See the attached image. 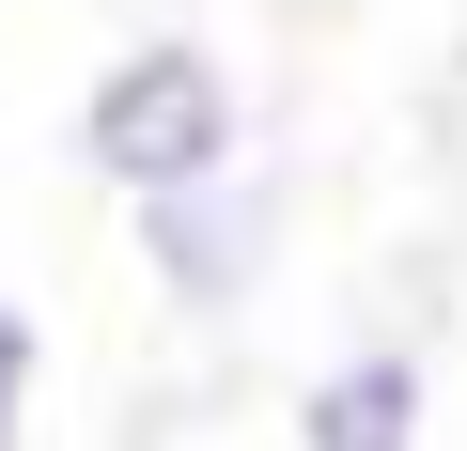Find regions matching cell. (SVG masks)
Returning a JSON list of instances; mask_svg holds the SVG:
<instances>
[{
	"label": "cell",
	"instance_id": "2",
	"mask_svg": "<svg viewBox=\"0 0 467 451\" xmlns=\"http://www.w3.org/2000/svg\"><path fill=\"white\" fill-rule=\"evenodd\" d=\"M125 218H140V281H156L171 327H250L265 281H281V218H296V187H281V156L250 140L234 171L156 187V202H125Z\"/></svg>",
	"mask_w": 467,
	"mask_h": 451
},
{
	"label": "cell",
	"instance_id": "3",
	"mask_svg": "<svg viewBox=\"0 0 467 451\" xmlns=\"http://www.w3.org/2000/svg\"><path fill=\"white\" fill-rule=\"evenodd\" d=\"M420 436H436L420 343H343V358L296 389V451H420Z\"/></svg>",
	"mask_w": 467,
	"mask_h": 451
},
{
	"label": "cell",
	"instance_id": "4",
	"mask_svg": "<svg viewBox=\"0 0 467 451\" xmlns=\"http://www.w3.org/2000/svg\"><path fill=\"white\" fill-rule=\"evenodd\" d=\"M32 389H47V327L0 296V451H32Z\"/></svg>",
	"mask_w": 467,
	"mask_h": 451
},
{
	"label": "cell",
	"instance_id": "1",
	"mask_svg": "<svg viewBox=\"0 0 467 451\" xmlns=\"http://www.w3.org/2000/svg\"><path fill=\"white\" fill-rule=\"evenodd\" d=\"M234 156H250V94H234V63H218L202 32H140V47L94 63V94H78V171H94L109 202L202 187V171H234Z\"/></svg>",
	"mask_w": 467,
	"mask_h": 451
}]
</instances>
